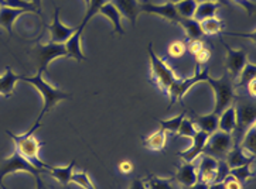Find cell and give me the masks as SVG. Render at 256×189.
Returning a JSON list of instances; mask_svg holds the SVG:
<instances>
[{
    "label": "cell",
    "instance_id": "6da1fadb",
    "mask_svg": "<svg viewBox=\"0 0 256 189\" xmlns=\"http://www.w3.org/2000/svg\"><path fill=\"white\" fill-rule=\"evenodd\" d=\"M40 126H42V122L36 120V123L33 124V127L28 132L23 133V134H14V133L12 132H6V134L12 137V140L14 143V146H16V151L20 156L26 158L37 170H40L42 174H48L47 173V168H48L50 164L44 163L42 160H40V157H38L40 150L44 146V143H40V141L34 137V133L37 132V129Z\"/></svg>",
    "mask_w": 256,
    "mask_h": 189
},
{
    "label": "cell",
    "instance_id": "7a4b0ae2",
    "mask_svg": "<svg viewBox=\"0 0 256 189\" xmlns=\"http://www.w3.org/2000/svg\"><path fill=\"white\" fill-rule=\"evenodd\" d=\"M20 81H24V82L33 85L34 88L38 91V93L42 96L44 106H42V110L40 112L38 117H37L38 122H42V119L44 117L46 113H48L51 109H54V106H57L58 102H61L64 99L71 98V93L60 91L57 88H54L52 85L46 82V79L42 78V72H37L34 76H23V75H20Z\"/></svg>",
    "mask_w": 256,
    "mask_h": 189
},
{
    "label": "cell",
    "instance_id": "3957f363",
    "mask_svg": "<svg viewBox=\"0 0 256 189\" xmlns=\"http://www.w3.org/2000/svg\"><path fill=\"white\" fill-rule=\"evenodd\" d=\"M236 106H235V116H236V126L234 130V146H240L244 136L246 134L249 129L255 124L256 119V106L254 99L236 96Z\"/></svg>",
    "mask_w": 256,
    "mask_h": 189
},
{
    "label": "cell",
    "instance_id": "277c9868",
    "mask_svg": "<svg viewBox=\"0 0 256 189\" xmlns=\"http://www.w3.org/2000/svg\"><path fill=\"white\" fill-rule=\"evenodd\" d=\"M206 82L212 86L215 93V115H221L226 107L234 105V102L236 100L235 95V85L234 81L230 78L228 74H224L221 78H208Z\"/></svg>",
    "mask_w": 256,
    "mask_h": 189
},
{
    "label": "cell",
    "instance_id": "5b68a950",
    "mask_svg": "<svg viewBox=\"0 0 256 189\" xmlns=\"http://www.w3.org/2000/svg\"><path fill=\"white\" fill-rule=\"evenodd\" d=\"M149 57H150V75H152V81L156 85L158 89L167 92L170 89V86L177 79V76L174 74V71L170 66L166 64L162 58H158L153 51L152 42L149 44Z\"/></svg>",
    "mask_w": 256,
    "mask_h": 189
},
{
    "label": "cell",
    "instance_id": "8992f818",
    "mask_svg": "<svg viewBox=\"0 0 256 189\" xmlns=\"http://www.w3.org/2000/svg\"><path fill=\"white\" fill-rule=\"evenodd\" d=\"M210 78V72H208V68H200L197 65L196 68V72L191 78H186V79H176L173 82V85L170 86V89L167 92L168 98H170V102H168V110L172 109V106H174L177 102L182 103V98L184 95L188 92V89H191L196 83L200 82H206Z\"/></svg>",
    "mask_w": 256,
    "mask_h": 189
},
{
    "label": "cell",
    "instance_id": "52a82bcc",
    "mask_svg": "<svg viewBox=\"0 0 256 189\" xmlns=\"http://www.w3.org/2000/svg\"><path fill=\"white\" fill-rule=\"evenodd\" d=\"M30 57L37 65V72L44 74L50 65L51 61L56 58L66 57V49L64 44L61 42H48V44H37L32 51Z\"/></svg>",
    "mask_w": 256,
    "mask_h": 189
},
{
    "label": "cell",
    "instance_id": "ba28073f",
    "mask_svg": "<svg viewBox=\"0 0 256 189\" xmlns=\"http://www.w3.org/2000/svg\"><path fill=\"white\" fill-rule=\"evenodd\" d=\"M232 147H234L232 134L216 130L208 136V140L202 148V154L212 157L220 161V160H225V157L231 151Z\"/></svg>",
    "mask_w": 256,
    "mask_h": 189
},
{
    "label": "cell",
    "instance_id": "9c48e42d",
    "mask_svg": "<svg viewBox=\"0 0 256 189\" xmlns=\"http://www.w3.org/2000/svg\"><path fill=\"white\" fill-rule=\"evenodd\" d=\"M20 171L32 174L34 177L42 174L40 170H37L34 165L30 164L26 158L20 156L17 151H14L8 158H4V160L0 161V187H3V180L8 175L14 173H20Z\"/></svg>",
    "mask_w": 256,
    "mask_h": 189
},
{
    "label": "cell",
    "instance_id": "30bf717a",
    "mask_svg": "<svg viewBox=\"0 0 256 189\" xmlns=\"http://www.w3.org/2000/svg\"><path fill=\"white\" fill-rule=\"evenodd\" d=\"M222 45L226 48V62H225L226 74L230 75L232 81H235L240 76V71L244 69L245 64L248 62V52L245 49L232 48L224 41Z\"/></svg>",
    "mask_w": 256,
    "mask_h": 189
},
{
    "label": "cell",
    "instance_id": "8fae6325",
    "mask_svg": "<svg viewBox=\"0 0 256 189\" xmlns=\"http://www.w3.org/2000/svg\"><path fill=\"white\" fill-rule=\"evenodd\" d=\"M140 13H148V14H154V16L162 17L170 23H176L178 24L180 18L177 10L174 7L173 3L167 1L163 4H154V3H150V1H144L140 4Z\"/></svg>",
    "mask_w": 256,
    "mask_h": 189
},
{
    "label": "cell",
    "instance_id": "7c38bea8",
    "mask_svg": "<svg viewBox=\"0 0 256 189\" xmlns=\"http://www.w3.org/2000/svg\"><path fill=\"white\" fill-rule=\"evenodd\" d=\"M60 11L61 8L56 7L54 10V16H52V23L48 25H46L50 31V37H51V42H64L72 35V34L76 31L78 27H68L61 20H60Z\"/></svg>",
    "mask_w": 256,
    "mask_h": 189
},
{
    "label": "cell",
    "instance_id": "4fadbf2b",
    "mask_svg": "<svg viewBox=\"0 0 256 189\" xmlns=\"http://www.w3.org/2000/svg\"><path fill=\"white\" fill-rule=\"evenodd\" d=\"M173 180L182 188L192 187L196 182L198 181V177H197V165L192 164V163H182V164H180L178 168H177V173L173 177Z\"/></svg>",
    "mask_w": 256,
    "mask_h": 189
},
{
    "label": "cell",
    "instance_id": "5bb4252c",
    "mask_svg": "<svg viewBox=\"0 0 256 189\" xmlns=\"http://www.w3.org/2000/svg\"><path fill=\"white\" fill-rule=\"evenodd\" d=\"M208 136L206 133L201 132V130H197L196 136L192 137V146L184 151H180L177 153V157L182 158L184 163H192L200 154H202V148L206 146V140H208Z\"/></svg>",
    "mask_w": 256,
    "mask_h": 189
},
{
    "label": "cell",
    "instance_id": "9a60e30c",
    "mask_svg": "<svg viewBox=\"0 0 256 189\" xmlns=\"http://www.w3.org/2000/svg\"><path fill=\"white\" fill-rule=\"evenodd\" d=\"M120 13V16L126 17L132 25H136L138 17L140 14V3L138 0H109Z\"/></svg>",
    "mask_w": 256,
    "mask_h": 189
},
{
    "label": "cell",
    "instance_id": "2e32d148",
    "mask_svg": "<svg viewBox=\"0 0 256 189\" xmlns=\"http://www.w3.org/2000/svg\"><path fill=\"white\" fill-rule=\"evenodd\" d=\"M216 167H218V160L204 154L200 164L197 165L198 181L206 182L208 185L212 184L215 181V175H216Z\"/></svg>",
    "mask_w": 256,
    "mask_h": 189
},
{
    "label": "cell",
    "instance_id": "e0dca14e",
    "mask_svg": "<svg viewBox=\"0 0 256 189\" xmlns=\"http://www.w3.org/2000/svg\"><path fill=\"white\" fill-rule=\"evenodd\" d=\"M82 31H84V27L81 24L78 25V28H76V31H75L66 42H64V45H66V57L70 58H74L75 61H78V62H82L86 59V57L84 55L82 52V47H81V37H82Z\"/></svg>",
    "mask_w": 256,
    "mask_h": 189
},
{
    "label": "cell",
    "instance_id": "ac0fdd59",
    "mask_svg": "<svg viewBox=\"0 0 256 189\" xmlns=\"http://www.w3.org/2000/svg\"><path fill=\"white\" fill-rule=\"evenodd\" d=\"M225 164L228 165V168H238L245 164H252L255 161V156H246L245 150L240 146H234L231 148V151L225 157Z\"/></svg>",
    "mask_w": 256,
    "mask_h": 189
},
{
    "label": "cell",
    "instance_id": "d6986e66",
    "mask_svg": "<svg viewBox=\"0 0 256 189\" xmlns=\"http://www.w3.org/2000/svg\"><path fill=\"white\" fill-rule=\"evenodd\" d=\"M23 14H27V11L20 10V8L8 7V6H2L0 7V27H3L8 34L12 37L13 35V24L17 18ZM30 14V13H28Z\"/></svg>",
    "mask_w": 256,
    "mask_h": 189
},
{
    "label": "cell",
    "instance_id": "ffe728a7",
    "mask_svg": "<svg viewBox=\"0 0 256 189\" xmlns=\"http://www.w3.org/2000/svg\"><path fill=\"white\" fill-rule=\"evenodd\" d=\"M100 14L106 17L108 20L114 24V33L124 35V25H122V16H120V13L118 11V8H116L110 1H106V3L100 7Z\"/></svg>",
    "mask_w": 256,
    "mask_h": 189
},
{
    "label": "cell",
    "instance_id": "44dd1931",
    "mask_svg": "<svg viewBox=\"0 0 256 189\" xmlns=\"http://www.w3.org/2000/svg\"><path fill=\"white\" fill-rule=\"evenodd\" d=\"M74 165L75 161H71L68 167H52L48 165L47 168V173L50 174L52 178H56L60 185L66 187V189L70 188V184H71V177L74 174Z\"/></svg>",
    "mask_w": 256,
    "mask_h": 189
},
{
    "label": "cell",
    "instance_id": "7402d4cb",
    "mask_svg": "<svg viewBox=\"0 0 256 189\" xmlns=\"http://www.w3.org/2000/svg\"><path fill=\"white\" fill-rule=\"evenodd\" d=\"M20 81V75H16L12 68L8 66L6 71L0 75V95L4 98H10L14 92L16 83Z\"/></svg>",
    "mask_w": 256,
    "mask_h": 189
},
{
    "label": "cell",
    "instance_id": "603a6c76",
    "mask_svg": "<svg viewBox=\"0 0 256 189\" xmlns=\"http://www.w3.org/2000/svg\"><path fill=\"white\" fill-rule=\"evenodd\" d=\"M191 120H192L194 126H197L201 132L206 133V134H212L218 130V115H215L214 112L210 115L194 116Z\"/></svg>",
    "mask_w": 256,
    "mask_h": 189
},
{
    "label": "cell",
    "instance_id": "cb8c5ba5",
    "mask_svg": "<svg viewBox=\"0 0 256 189\" xmlns=\"http://www.w3.org/2000/svg\"><path fill=\"white\" fill-rule=\"evenodd\" d=\"M220 8H221L220 3H215V1H201V3H197V7H196L192 18L197 20L198 23H201V21H204L206 18L216 16V11Z\"/></svg>",
    "mask_w": 256,
    "mask_h": 189
},
{
    "label": "cell",
    "instance_id": "d4e9b609",
    "mask_svg": "<svg viewBox=\"0 0 256 189\" xmlns=\"http://www.w3.org/2000/svg\"><path fill=\"white\" fill-rule=\"evenodd\" d=\"M236 126V116H235V106L226 107L221 115H218V130L232 134Z\"/></svg>",
    "mask_w": 256,
    "mask_h": 189
},
{
    "label": "cell",
    "instance_id": "484cf974",
    "mask_svg": "<svg viewBox=\"0 0 256 189\" xmlns=\"http://www.w3.org/2000/svg\"><path fill=\"white\" fill-rule=\"evenodd\" d=\"M167 144V136L164 130L158 129L157 132L152 133L150 136L143 139V146L152 151H163Z\"/></svg>",
    "mask_w": 256,
    "mask_h": 189
},
{
    "label": "cell",
    "instance_id": "4316f807",
    "mask_svg": "<svg viewBox=\"0 0 256 189\" xmlns=\"http://www.w3.org/2000/svg\"><path fill=\"white\" fill-rule=\"evenodd\" d=\"M144 184L148 189H184L177 185L173 178H158L154 175H148Z\"/></svg>",
    "mask_w": 256,
    "mask_h": 189
},
{
    "label": "cell",
    "instance_id": "83f0119b",
    "mask_svg": "<svg viewBox=\"0 0 256 189\" xmlns=\"http://www.w3.org/2000/svg\"><path fill=\"white\" fill-rule=\"evenodd\" d=\"M178 24L184 28V31H186L187 37H188L190 40H194V38H202V37H204V33H202V30H201V24H200L197 20H194V18H180Z\"/></svg>",
    "mask_w": 256,
    "mask_h": 189
},
{
    "label": "cell",
    "instance_id": "f1b7e54d",
    "mask_svg": "<svg viewBox=\"0 0 256 189\" xmlns=\"http://www.w3.org/2000/svg\"><path fill=\"white\" fill-rule=\"evenodd\" d=\"M201 24V30L204 35H215V34H221L224 31V21L218 17H211V18H206L204 21L200 23Z\"/></svg>",
    "mask_w": 256,
    "mask_h": 189
},
{
    "label": "cell",
    "instance_id": "f546056e",
    "mask_svg": "<svg viewBox=\"0 0 256 189\" xmlns=\"http://www.w3.org/2000/svg\"><path fill=\"white\" fill-rule=\"evenodd\" d=\"M186 117V112H182L178 116L176 117H172V119H167V120H163V119H156V122L160 124V129L164 130V132H170V133H177L180 124H182V119Z\"/></svg>",
    "mask_w": 256,
    "mask_h": 189
},
{
    "label": "cell",
    "instance_id": "4dcf8cb0",
    "mask_svg": "<svg viewBox=\"0 0 256 189\" xmlns=\"http://www.w3.org/2000/svg\"><path fill=\"white\" fill-rule=\"evenodd\" d=\"M174 7L182 18H192L196 7H197V1L196 0H182L178 3H176Z\"/></svg>",
    "mask_w": 256,
    "mask_h": 189
},
{
    "label": "cell",
    "instance_id": "1f68e13d",
    "mask_svg": "<svg viewBox=\"0 0 256 189\" xmlns=\"http://www.w3.org/2000/svg\"><path fill=\"white\" fill-rule=\"evenodd\" d=\"M240 81L235 85V88H240V86H246L249 82H252L254 79H256V66L252 62H246L244 69L240 71Z\"/></svg>",
    "mask_w": 256,
    "mask_h": 189
},
{
    "label": "cell",
    "instance_id": "d6a6232c",
    "mask_svg": "<svg viewBox=\"0 0 256 189\" xmlns=\"http://www.w3.org/2000/svg\"><path fill=\"white\" fill-rule=\"evenodd\" d=\"M240 147H242L244 150L249 151L250 156H255L256 154V127L255 124L249 129L246 134L244 136V139L240 141Z\"/></svg>",
    "mask_w": 256,
    "mask_h": 189
},
{
    "label": "cell",
    "instance_id": "836d02e7",
    "mask_svg": "<svg viewBox=\"0 0 256 189\" xmlns=\"http://www.w3.org/2000/svg\"><path fill=\"white\" fill-rule=\"evenodd\" d=\"M2 6H8V7L13 8H20V10H24L27 13H37L40 14V11L34 7V4L28 0H0Z\"/></svg>",
    "mask_w": 256,
    "mask_h": 189
},
{
    "label": "cell",
    "instance_id": "e575fe53",
    "mask_svg": "<svg viewBox=\"0 0 256 189\" xmlns=\"http://www.w3.org/2000/svg\"><path fill=\"white\" fill-rule=\"evenodd\" d=\"M109 1V0H90V4H88V7H86V13H85V17H84V20L81 21V25L85 27V25L88 24L90 21H91V18L94 16H96L98 13H100V7Z\"/></svg>",
    "mask_w": 256,
    "mask_h": 189
},
{
    "label": "cell",
    "instance_id": "d590c367",
    "mask_svg": "<svg viewBox=\"0 0 256 189\" xmlns=\"http://www.w3.org/2000/svg\"><path fill=\"white\" fill-rule=\"evenodd\" d=\"M250 165L252 164H245L242 167H238V168H232V170H230V174L234 178H236L240 184H245L250 178H254V173L250 170Z\"/></svg>",
    "mask_w": 256,
    "mask_h": 189
},
{
    "label": "cell",
    "instance_id": "8d00e7d4",
    "mask_svg": "<svg viewBox=\"0 0 256 189\" xmlns=\"http://www.w3.org/2000/svg\"><path fill=\"white\" fill-rule=\"evenodd\" d=\"M196 133H197V129H196V126H194V123H192V120L188 119V117H184L176 134H177L178 137L192 139V137L196 136Z\"/></svg>",
    "mask_w": 256,
    "mask_h": 189
},
{
    "label": "cell",
    "instance_id": "74e56055",
    "mask_svg": "<svg viewBox=\"0 0 256 189\" xmlns=\"http://www.w3.org/2000/svg\"><path fill=\"white\" fill-rule=\"evenodd\" d=\"M187 51V42L182 41V40H176V41L170 42L167 52L172 58H182Z\"/></svg>",
    "mask_w": 256,
    "mask_h": 189
},
{
    "label": "cell",
    "instance_id": "f35d334b",
    "mask_svg": "<svg viewBox=\"0 0 256 189\" xmlns=\"http://www.w3.org/2000/svg\"><path fill=\"white\" fill-rule=\"evenodd\" d=\"M71 182H74V184H76V185H80V187L84 189H95V185L92 184L90 175H88L86 173H84V171L72 174V177H71Z\"/></svg>",
    "mask_w": 256,
    "mask_h": 189
},
{
    "label": "cell",
    "instance_id": "ab89813d",
    "mask_svg": "<svg viewBox=\"0 0 256 189\" xmlns=\"http://www.w3.org/2000/svg\"><path fill=\"white\" fill-rule=\"evenodd\" d=\"M194 58H196L197 65L198 66L204 65V64H206V62L210 61V58H211V51L204 47V48L201 49V51H198V52L194 55Z\"/></svg>",
    "mask_w": 256,
    "mask_h": 189
},
{
    "label": "cell",
    "instance_id": "60d3db41",
    "mask_svg": "<svg viewBox=\"0 0 256 189\" xmlns=\"http://www.w3.org/2000/svg\"><path fill=\"white\" fill-rule=\"evenodd\" d=\"M204 47H206V44H204V41H202L201 38H194V40H190L188 44H187V49H188V52L192 54V55H196V54H197L198 51H201Z\"/></svg>",
    "mask_w": 256,
    "mask_h": 189
},
{
    "label": "cell",
    "instance_id": "b9f144b4",
    "mask_svg": "<svg viewBox=\"0 0 256 189\" xmlns=\"http://www.w3.org/2000/svg\"><path fill=\"white\" fill-rule=\"evenodd\" d=\"M222 182L225 189H244V184H240L236 178H234L231 174H228Z\"/></svg>",
    "mask_w": 256,
    "mask_h": 189
},
{
    "label": "cell",
    "instance_id": "7bdbcfd3",
    "mask_svg": "<svg viewBox=\"0 0 256 189\" xmlns=\"http://www.w3.org/2000/svg\"><path fill=\"white\" fill-rule=\"evenodd\" d=\"M231 1V0H230ZM235 4H240V7H244L246 10V13H248V16H252L254 13H255V8L256 6L254 4V1H250V0H232Z\"/></svg>",
    "mask_w": 256,
    "mask_h": 189
},
{
    "label": "cell",
    "instance_id": "ee69618b",
    "mask_svg": "<svg viewBox=\"0 0 256 189\" xmlns=\"http://www.w3.org/2000/svg\"><path fill=\"white\" fill-rule=\"evenodd\" d=\"M118 170H119V173L122 174V175H129V174L133 173L134 165L130 161H120V164L118 165Z\"/></svg>",
    "mask_w": 256,
    "mask_h": 189
},
{
    "label": "cell",
    "instance_id": "f6af8a7d",
    "mask_svg": "<svg viewBox=\"0 0 256 189\" xmlns=\"http://www.w3.org/2000/svg\"><path fill=\"white\" fill-rule=\"evenodd\" d=\"M129 189H148L146 184H144V180L142 178H134L130 184V188Z\"/></svg>",
    "mask_w": 256,
    "mask_h": 189
},
{
    "label": "cell",
    "instance_id": "bcb514c9",
    "mask_svg": "<svg viewBox=\"0 0 256 189\" xmlns=\"http://www.w3.org/2000/svg\"><path fill=\"white\" fill-rule=\"evenodd\" d=\"M255 85H256V79H254L252 82H249L246 86H245V89L248 91V95L250 99H255L256 93H255Z\"/></svg>",
    "mask_w": 256,
    "mask_h": 189
},
{
    "label": "cell",
    "instance_id": "7dc6e473",
    "mask_svg": "<svg viewBox=\"0 0 256 189\" xmlns=\"http://www.w3.org/2000/svg\"><path fill=\"white\" fill-rule=\"evenodd\" d=\"M208 188V184L202 181H197L192 187H188V188H184V189H206Z\"/></svg>",
    "mask_w": 256,
    "mask_h": 189
},
{
    "label": "cell",
    "instance_id": "c3c4849f",
    "mask_svg": "<svg viewBox=\"0 0 256 189\" xmlns=\"http://www.w3.org/2000/svg\"><path fill=\"white\" fill-rule=\"evenodd\" d=\"M34 178H36V189H47L46 188V185H44V182L42 181L40 175H37V177H34Z\"/></svg>",
    "mask_w": 256,
    "mask_h": 189
},
{
    "label": "cell",
    "instance_id": "681fc988",
    "mask_svg": "<svg viewBox=\"0 0 256 189\" xmlns=\"http://www.w3.org/2000/svg\"><path fill=\"white\" fill-rule=\"evenodd\" d=\"M206 189H225V187H224V182H212L208 185Z\"/></svg>",
    "mask_w": 256,
    "mask_h": 189
},
{
    "label": "cell",
    "instance_id": "f907efd6",
    "mask_svg": "<svg viewBox=\"0 0 256 189\" xmlns=\"http://www.w3.org/2000/svg\"><path fill=\"white\" fill-rule=\"evenodd\" d=\"M197 3H201V1H215V3H222V4H225V6H228L230 4V0H196Z\"/></svg>",
    "mask_w": 256,
    "mask_h": 189
},
{
    "label": "cell",
    "instance_id": "816d5d0a",
    "mask_svg": "<svg viewBox=\"0 0 256 189\" xmlns=\"http://www.w3.org/2000/svg\"><path fill=\"white\" fill-rule=\"evenodd\" d=\"M28 1H32L34 4V7L37 8L40 11V14H42V0H28Z\"/></svg>",
    "mask_w": 256,
    "mask_h": 189
},
{
    "label": "cell",
    "instance_id": "f5cc1de1",
    "mask_svg": "<svg viewBox=\"0 0 256 189\" xmlns=\"http://www.w3.org/2000/svg\"><path fill=\"white\" fill-rule=\"evenodd\" d=\"M170 3H173V4H176V3H178V1H182V0H168Z\"/></svg>",
    "mask_w": 256,
    "mask_h": 189
},
{
    "label": "cell",
    "instance_id": "db71d44e",
    "mask_svg": "<svg viewBox=\"0 0 256 189\" xmlns=\"http://www.w3.org/2000/svg\"><path fill=\"white\" fill-rule=\"evenodd\" d=\"M84 1H85V6L88 7V4H90V0H84Z\"/></svg>",
    "mask_w": 256,
    "mask_h": 189
},
{
    "label": "cell",
    "instance_id": "11a10c76",
    "mask_svg": "<svg viewBox=\"0 0 256 189\" xmlns=\"http://www.w3.org/2000/svg\"><path fill=\"white\" fill-rule=\"evenodd\" d=\"M0 189H6V188H4V187H0Z\"/></svg>",
    "mask_w": 256,
    "mask_h": 189
},
{
    "label": "cell",
    "instance_id": "9f6ffc18",
    "mask_svg": "<svg viewBox=\"0 0 256 189\" xmlns=\"http://www.w3.org/2000/svg\"><path fill=\"white\" fill-rule=\"evenodd\" d=\"M0 7H2V3H0Z\"/></svg>",
    "mask_w": 256,
    "mask_h": 189
}]
</instances>
